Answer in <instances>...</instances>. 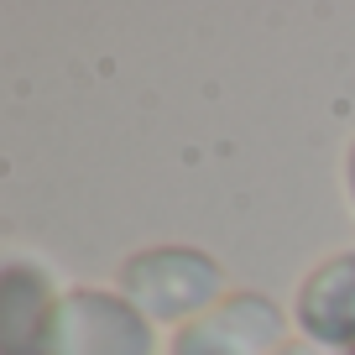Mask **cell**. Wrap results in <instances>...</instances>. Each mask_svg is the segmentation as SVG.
I'll return each mask as SVG.
<instances>
[{
	"label": "cell",
	"instance_id": "obj_1",
	"mask_svg": "<svg viewBox=\"0 0 355 355\" xmlns=\"http://www.w3.org/2000/svg\"><path fill=\"white\" fill-rule=\"evenodd\" d=\"M58 329H63L58 355H146L141 319H131L115 298H94L89 293V298L68 303Z\"/></svg>",
	"mask_w": 355,
	"mask_h": 355
},
{
	"label": "cell",
	"instance_id": "obj_2",
	"mask_svg": "<svg viewBox=\"0 0 355 355\" xmlns=\"http://www.w3.org/2000/svg\"><path fill=\"white\" fill-rule=\"evenodd\" d=\"M303 324L329 345H350L355 355V256H340L303 288Z\"/></svg>",
	"mask_w": 355,
	"mask_h": 355
}]
</instances>
